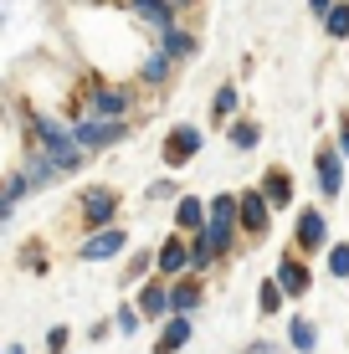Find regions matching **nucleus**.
I'll return each mask as SVG.
<instances>
[{
    "label": "nucleus",
    "mask_w": 349,
    "mask_h": 354,
    "mask_svg": "<svg viewBox=\"0 0 349 354\" xmlns=\"http://www.w3.org/2000/svg\"><path fill=\"white\" fill-rule=\"evenodd\" d=\"M31 129H36L41 149L52 154V165L62 169V175H72V169H82V165H88V149H82V144L72 139V129H62L57 118H46V113H31Z\"/></svg>",
    "instance_id": "nucleus-1"
},
{
    "label": "nucleus",
    "mask_w": 349,
    "mask_h": 354,
    "mask_svg": "<svg viewBox=\"0 0 349 354\" xmlns=\"http://www.w3.org/2000/svg\"><path fill=\"white\" fill-rule=\"evenodd\" d=\"M329 241H334L329 236V205H298L293 211V241H287V247H298L314 262V257L329 252Z\"/></svg>",
    "instance_id": "nucleus-2"
},
{
    "label": "nucleus",
    "mask_w": 349,
    "mask_h": 354,
    "mask_svg": "<svg viewBox=\"0 0 349 354\" xmlns=\"http://www.w3.org/2000/svg\"><path fill=\"white\" fill-rule=\"evenodd\" d=\"M129 113H134V88H129V82H93L88 103H82V118L129 124Z\"/></svg>",
    "instance_id": "nucleus-3"
},
{
    "label": "nucleus",
    "mask_w": 349,
    "mask_h": 354,
    "mask_svg": "<svg viewBox=\"0 0 349 354\" xmlns=\"http://www.w3.org/2000/svg\"><path fill=\"white\" fill-rule=\"evenodd\" d=\"M344 154H339V144L334 139H319V149H314V190L323 195L319 205H334L344 195Z\"/></svg>",
    "instance_id": "nucleus-4"
},
{
    "label": "nucleus",
    "mask_w": 349,
    "mask_h": 354,
    "mask_svg": "<svg viewBox=\"0 0 349 354\" xmlns=\"http://www.w3.org/2000/svg\"><path fill=\"white\" fill-rule=\"evenodd\" d=\"M200 149H206V129H200V124H175L170 133H164V144H160V160L175 175V169H185Z\"/></svg>",
    "instance_id": "nucleus-5"
},
{
    "label": "nucleus",
    "mask_w": 349,
    "mask_h": 354,
    "mask_svg": "<svg viewBox=\"0 0 349 354\" xmlns=\"http://www.w3.org/2000/svg\"><path fill=\"white\" fill-rule=\"evenodd\" d=\"M272 277L283 283L287 303H303L308 292H314V262H308L298 247H283V257H278V267H272Z\"/></svg>",
    "instance_id": "nucleus-6"
},
{
    "label": "nucleus",
    "mask_w": 349,
    "mask_h": 354,
    "mask_svg": "<svg viewBox=\"0 0 349 354\" xmlns=\"http://www.w3.org/2000/svg\"><path fill=\"white\" fill-rule=\"evenodd\" d=\"M236 205H242V236H247V247L267 241V236H272V205L262 201V190H257V185L236 190Z\"/></svg>",
    "instance_id": "nucleus-7"
},
{
    "label": "nucleus",
    "mask_w": 349,
    "mask_h": 354,
    "mask_svg": "<svg viewBox=\"0 0 349 354\" xmlns=\"http://www.w3.org/2000/svg\"><path fill=\"white\" fill-rule=\"evenodd\" d=\"M257 190H262V201L272 205V216L298 211V180H293V169H287V165H267V169H262V180H257Z\"/></svg>",
    "instance_id": "nucleus-8"
},
{
    "label": "nucleus",
    "mask_w": 349,
    "mask_h": 354,
    "mask_svg": "<svg viewBox=\"0 0 349 354\" xmlns=\"http://www.w3.org/2000/svg\"><path fill=\"white\" fill-rule=\"evenodd\" d=\"M118 190H108V185H93V190H82V201H77V211H82V221H88L93 231H103V226H118Z\"/></svg>",
    "instance_id": "nucleus-9"
},
{
    "label": "nucleus",
    "mask_w": 349,
    "mask_h": 354,
    "mask_svg": "<svg viewBox=\"0 0 349 354\" xmlns=\"http://www.w3.org/2000/svg\"><path fill=\"white\" fill-rule=\"evenodd\" d=\"M72 139L82 144V149H113V144H124L129 139V124H108V118H77L72 124Z\"/></svg>",
    "instance_id": "nucleus-10"
},
{
    "label": "nucleus",
    "mask_w": 349,
    "mask_h": 354,
    "mask_svg": "<svg viewBox=\"0 0 349 354\" xmlns=\"http://www.w3.org/2000/svg\"><path fill=\"white\" fill-rule=\"evenodd\" d=\"M134 308L144 313V324H164L170 319V277H144L139 283V298H134Z\"/></svg>",
    "instance_id": "nucleus-11"
},
{
    "label": "nucleus",
    "mask_w": 349,
    "mask_h": 354,
    "mask_svg": "<svg viewBox=\"0 0 349 354\" xmlns=\"http://www.w3.org/2000/svg\"><path fill=\"white\" fill-rule=\"evenodd\" d=\"M124 252H129V231L124 226H103L77 247V257L82 262H113V257H124Z\"/></svg>",
    "instance_id": "nucleus-12"
},
{
    "label": "nucleus",
    "mask_w": 349,
    "mask_h": 354,
    "mask_svg": "<svg viewBox=\"0 0 349 354\" xmlns=\"http://www.w3.org/2000/svg\"><path fill=\"white\" fill-rule=\"evenodd\" d=\"M154 272L170 277V283H175V277H185L190 272V236H180V231H175V236H164L160 247H154Z\"/></svg>",
    "instance_id": "nucleus-13"
},
{
    "label": "nucleus",
    "mask_w": 349,
    "mask_h": 354,
    "mask_svg": "<svg viewBox=\"0 0 349 354\" xmlns=\"http://www.w3.org/2000/svg\"><path fill=\"white\" fill-rule=\"evenodd\" d=\"M154 46H160L164 57H175V62H196L200 57V36L185 26V21H175V26H164L160 36H154Z\"/></svg>",
    "instance_id": "nucleus-14"
},
{
    "label": "nucleus",
    "mask_w": 349,
    "mask_h": 354,
    "mask_svg": "<svg viewBox=\"0 0 349 354\" xmlns=\"http://www.w3.org/2000/svg\"><path fill=\"white\" fill-rule=\"evenodd\" d=\"M200 303H206V283H200L196 272H185V277L170 283V313H175V319H196Z\"/></svg>",
    "instance_id": "nucleus-15"
},
{
    "label": "nucleus",
    "mask_w": 349,
    "mask_h": 354,
    "mask_svg": "<svg viewBox=\"0 0 349 354\" xmlns=\"http://www.w3.org/2000/svg\"><path fill=\"white\" fill-rule=\"evenodd\" d=\"M283 339H287L293 354H319V319H314V313H287Z\"/></svg>",
    "instance_id": "nucleus-16"
},
{
    "label": "nucleus",
    "mask_w": 349,
    "mask_h": 354,
    "mask_svg": "<svg viewBox=\"0 0 349 354\" xmlns=\"http://www.w3.org/2000/svg\"><path fill=\"white\" fill-rule=\"evenodd\" d=\"M190 339H196V319H175L170 313V319L160 324V334H154V354H180Z\"/></svg>",
    "instance_id": "nucleus-17"
},
{
    "label": "nucleus",
    "mask_w": 349,
    "mask_h": 354,
    "mask_svg": "<svg viewBox=\"0 0 349 354\" xmlns=\"http://www.w3.org/2000/svg\"><path fill=\"white\" fill-rule=\"evenodd\" d=\"M129 10H134V21H144V26H149L154 36L180 21V10L170 6V0H129Z\"/></svg>",
    "instance_id": "nucleus-18"
},
{
    "label": "nucleus",
    "mask_w": 349,
    "mask_h": 354,
    "mask_svg": "<svg viewBox=\"0 0 349 354\" xmlns=\"http://www.w3.org/2000/svg\"><path fill=\"white\" fill-rule=\"evenodd\" d=\"M206 201H200V195H180L175 201V231L180 236H196V231H206Z\"/></svg>",
    "instance_id": "nucleus-19"
},
{
    "label": "nucleus",
    "mask_w": 349,
    "mask_h": 354,
    "mask_svg": "<svg viewBox=\"0 0 349 354\" xmlns=\"http://www.w3.org/2000/svg\"><path fill=\"white\" fill-rule=\"evenodd\" d=\"M236 113H242V88H236V82H221V88L211 93V124L226 129Z\"/></svg>",
    "instance_id": "nucleus-20"
},
{
    "label": "nucleus",
    "mask_w": 349,
    "mask_h": 354,
    "mask_svg": "<svg viewBox=\"0 0 349 354\" xmlns=\"http://www.w3.org/2000/svg\"><path fill=\"white\" fill-rule=\"evenodd\" d=\"M175 57H164L160 52V46H154V52H144V62H139V82H144V88H164V82H170L175 77Z\"/></svg>",
    "instance_id": "nucleus-21"
},
{
    "label": "nucleus",
    "mask_w": 349,
    "mask_h": 354,
    "mask_svg": "<svg viewBox=\"0 0 349 354\" xmlns=\"http://www.w3.org/2000/svg\"><path fill=\"white\" fill-rule=\"evenodd\" d=\"M226 144H232L236 154H252L262 144V124H257V118H247V113H236L232 124H226Z\"/></svg>",
    "instance_id": "nucleus-22"
},
{
    "label": "nucleus",
    "mask_w": 349,
    "mask_h": 354,
    "mask_svg": "<svg viewBox=\"0 0 349 354\" xmlns=\"http://www.w3.org/2000/svg\"><path fill=\"white\" fill-rule=\"evenodd\" d=\"M283 303H287L283 283H278V277H262V283H257V313H262V319H278Z\"/></svg>",
    "instance_id": "nucleus-23"
},
{
    "label": "nucleus",
    "mask_w": 349,
    "mask_h": 354,
    "mask_svg": "<svg viewBox=\"0 0 349 354\" xmlns=\"http://www.w3.org/2000/svg\"><path fill=\"white\" fill-rule=\"evenodd\" d=\"M216 262H221V257H216L211 236H206V231H196V236H190V272H196V277H206Z\"/></svg>",
    "instance_id": "nucleus-24"
},
{
    "label": "nucleus",
    "mask_w": 349,
    "mask_h": 354,
    "mask_svg": "<svg viewBox=\"0 0 349 354\" xmlns=\"http://www.w3.org/2000/svg\"><path fill=\"white\" fill-rule=\"evenodd\" d=\"M319 26H323L329 41H349V0H334V10L319 21Z\"/></svg>",
    "instance_id": "nucleus-25"
},
{
    "label": "nucleus",
    "mask_w": 349,
    "mask_h": 354,
    "mask_svg": "<svg viewBox=\"0 0 349 354\" xmlns=\"http://www.w3.org/2000/svg\"><path fill=\"white\" fill-rule=\"evenodd\" d=\"M323 272L329 277H349V241H329V252H323Z\"/></svg>",
    "instance_id": "nucleus-26"
},
{
    "label": "nucleus",
    "mask_w": 349,
    "mask_h": 354,
    "mask_svg": "<svg viewBox=\"0 0 349 354\" xmlns=\"http://www.w3.org/2000/svg\"><path fill=\"white\" fill-rule=\"evenodd\" d=\"M144 277H154V252L149 247L134 252V257L124 262V283H144Z\"/></svg>",
    "instance_id": "nucleus-27"
},
{
    "label": "nucleus",
    "mask_w": 349,
    "mask_h": 354,
    "mask_svg": "<svg viewBox=\"0 0 349 354\" xmlns=\"http://www.w3.org/2000/svg\"><path fill=\"white\" fill-rule=\"evenodd\" d=\"M113 328H118V334H139V328H144V313L134 308V303H124V308H118V319H113Z\"/></svg>",
    "instance_id": "nucleus-28"
},
{
    "label": "nucleus",
    "mask_w": 349,
    "mask_h": 354,
    "mask_svg": "<svg viewBox=\"0 0 349 354\" xmlns=\"http://www.w3.org/2000/svg\"><path fill=\"white\" fill-rule=\"evenodd\" d=\"M144 195H149V201H180V190H175V180H170V175H164V180H154V185L144 190Z\"/></svg>",
    "instance_id": "nucleus-29"
},
{
    "label": "nucleus",
    "mask_w": 349,
    "mask_h": 354,
    "mask_svg": "<svg viewBox=\"0 0 349 354\" xmlns=\"http://www.w3.org/2000/svg\"><path fill=\"white\" fill-rule=\"evenodd\" d=\"M334 144H339V154L349 160V108L339 113V129H334Z\"/></svg>",
    "instance_id": "nucleus-30"
},
{
    "label": "nucleus",
    "mask_w": 349,
    "mask_h": 354,
    "mask_svg": "<svg viewBox=\"0 0 349 354\" xmlns=\"http://www.w3.org/2000/svg\"><path fill=\"white\" fill-rule=\"evenodd\" d=\"M67 339H72V334H67V328H62V324H57V328H52V334H46V349H52V354H62V349H67Z\"/></svg>",
    "instance_id": "nucleus-31"
},
{
    "label": "nucleus",
    "mask_w": 349,
    "mask_h": 354,
    "mask_svg": "<svg viewBox=\"0 0 349 354\" xmlns=\"http://www.w3.org/2000/svg\"><path fill=\"white\" fill-rule=\"evenodd\" d=\"M242 354H283V344H272V339H252Z\"/></svg>",
    "instance_id": "nucleus-32"
},
{
    "label": "nucleus",
    "mask_w": 349,
    "mask_h": 354,
    "mask_svg": "<svg viewBox=\"0 0 349 354\" xmlns=\"http://www.w3.org/2000/svg\"><path fill=\"white\" fill-rule=\"evenodd\" d=\"M329 10H334V0H308V16H314V21H323Z\"/></svg>",
    "instance_id": "nucleus-33"
},
{
    "label": "nucleus",
    "mask_w": 349,
    "mask_h": 354,
    "mask_svg": "<svg viewBox=\"0 0 349 354\" xmlns=\"http://www.w3.org/2000/svg\"><path fill=\"white\" fill-rule=\"evenodd\" d=\"M6 354H26V349H21V344H16V349H6Z\"/></svg>",
    "instance_id": "nucleus-34"
}]
</instances>
